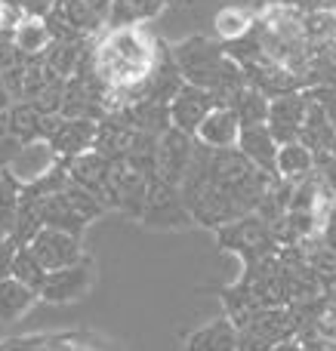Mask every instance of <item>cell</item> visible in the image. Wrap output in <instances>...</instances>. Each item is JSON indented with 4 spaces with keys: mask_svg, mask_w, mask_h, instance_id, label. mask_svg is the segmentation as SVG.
Instances as JSON below:
<instances>
[{
    "mask_svg": "<svg viewBox=\"0 0 336 351\" xmlns=\"http://www.w3.org/2000/svg\"><path fill=\"white\" fill-rule=\"evenodd\" d=\"M148 188H152V179L136 173L127 160H115V164H111L108 188H105V194H102V204H105V210H121L133 219H142Z\"/></svg>",
    "mask_w": 336,
    "mask_h": 351,
    "instance_id": "8992f818",
    "label": "cell"
},
{
    "mask_svg": "<svg viewBox=\"0 0 336 351\" xmlns=\"http://www.w3.org/2000/svg\"><path fill=\"white\" fill-rule=\"evenodd\" d=\"M0 28H10V25H6V6L0 3Z\"/></svg>",
    "mask_w": 336,
    "mask_h": 351,
    "instance_id": "bcb514c9",
    "label": "cell"
},
{
    "mask_svg": "<svg viewBox=\"0 0 336 351\" xmlns=\"http://www.w3.org/2000/svg\"><path fill=\"white\" fill-rule=\"evenodd\" d=\"M139 222H145L148 228H185V225H195V219H191L189 206L182 204V194L176 185L154 179Z\"/></svg>",
    "mask_w": 336,
    "mask_h": 351,
    "instance_id": "52a82bcc",
    "label": "cell"
},
{
    "mask_svg": "<svg viewBox=\"0 0 336 351\" xmlns=\"http://www.w3.org/2000/svg\"><path fill=\"white\" fill-rule=\"evenodd\" d=\"M197 152V139L182 130H167L158 139V179L167 185H182V179L191 170V160Z\"/></svg>",
    "mask_w": 336,
    "mask_h": 351,
    "instance_id": "ba28073f",
    "label": "cell"
},
{
    "mask_svg": "<svg viewBox=\"0 0 336 351\" xmlns=\"http://www.w3.org/2000/svg\"><path fill=\"white\" fill-rule=\"evenodd\" d=\"M133 136H136V130L130 127L123 117L105 114L102 121H99L96 145H93V152H99L102 158H108V160H123V158H127V152H130Z\"/></svg>",
    "mask_w": 336,
    "mask_h": 351,
    "instance_id": "d6986e66",
    "label": "cell"
},
{
    "mask_svg": "<svg viewBox=\"0 0 336 351\" xmlns=\"http://www.w3.org/2000/svg\"><path fill=\"white\" fill-rule=\"evenodd\" d=\"M327 59H331V68H333V77H336V43L327 47Z\"/></svg>",
    "mask_w": 336,
    "mask_h": 351,
    "instance_id": "f6af8a7d",
    "label": "cell"
},
{
    "mask_svg": "<svg viewBox=\"0 0 336 351\" xmlns=\"http://www.w3.org/2000/svg\"><path fill=\"white\" fill-rule=\"evenodd\" d=\"M300 142L306 148H312L315 154L333 152V145H336V127L327 121V114L312 102V99H309V111H306V123H302Z\"/></svg>",
    "mask_w": 336,
    "mask_h": 351,
    "instance_id": "cb8c5ba5",
    "label": "cell"
},
{
    "mask_svg": "<svg viewBox=\"0 0 336 351\" xmlns=\"http://www.w3.org/2000/svg\"><path fill=\"white\" fill-rule=\"evenodd\" d=\"M321 234H324V241L336 250V206H333V213H331V219H327V225H324V231H321Z\"/></svg>",
    "mask_w": 336,
    "mask_h": 351,
    "instance_id": "60d3db41",
    "label": "cell"
},
{
    "mask_svg": "<svg viewBox=\"0 0 336 351\" xmlns=\"http://www.w3.org/2000/svg\"><path fill=\"white\" fill-rule=\"evenodd\" d=\"M173 59H176L185 84H195L210 93L213 84L219 80L228 56H226V47L207 40V37H189L179 47H173Z\"/></svg>",
    "mask_w": 336,
    "mask_h": 351,
    "instance_id": "5b68a950",
    "label": "cell"
},
{
    "mask_svg": "<svg viewBox=\"0 0 336 351\" xmlns=\"http://www.w3.org/2000/svg\"><path fill=\"white\" fill-rule=\"evenodd\" d=\"M238 327L228 317H219V321L207 324L189 336V351H238Z\"/></svg>",
    "mask_w": 336,
    "mask_h": 351,
    "instance_id": "603a6c76",
    "label": "cell"
},
{
    "mask_svg": "<svg viewBox=\"0 0 336 351\" xmlns=\"http://www.w3.org/2000/svg\"><path fill=\"white\" fill-rule=\"evenodd\" d=\"M37 299H40V293L31 290L28 284L16 280L12 274L3 278L0 280V324H12V321H19V317H25L34 308Z\"/></svg>",
    "mask_w": 336,
    "mask_h": 351,
    "instance_id": "7402d4cb",
    "label": "cell"
},
{
    "mask_svg": "<svg viewBox=\"0 0 336 351\" xmlns=\"http://www.w3.org/2000/svg\"><path fill=\"white\" fill-rule=\"evenodd\" d=\"M164 43L154 40L142 25L111 28L96 40V74L108 90L123 99V108L148 99V77L158 68Z\"/></svg>",
    "mask_w": 336,
    "mask_h": 351,
    "instance_id": "7a4b0ae2",
    "label": "cell"
},
{
    "mask_svg": "<svg viewBox=\"0 0 336 351\" xmlns=\"http://www.w3.org/2000/svg\"><path fill=\"white\" fill-rule=\"evenodd\" d=\"M84 3L90 6L93 12H99V16H102L105 22L111 19V6H115V0H84Z\"/></svg>",
    "mask_w": 336,
    "mask_h": 351,
    "instance_id": "f35d334b",
    "label": "cell"
},
{
    "mask_svg": "<svg viewBox=\"0 0 336 351\" xmlns=\"http://www.w3.org/2000/svg\"><path fill=\"white\" fill-rule=\"evenodd\" d=\"M253 22H256V16L247 6H226V10L216 12L213 28L222 43H232V40H241L244 34H250Z\"/></svg>",
    "mask_w": 336,
    "mask_h": 351,
    "instance_id": "f546056e",
    "label": "cell"
},
{
    "mask_svg": "<svg viewBox=\"0 0 336 351\" xmlns=\"http://www.w3.org/2000/svg\"><path fill=\"white\" fill-rule=\"evenodd\" d=\"M302 28H306V40L312 49L331 47V43H336V10L321 6V10L302 12Z\"/></svg>",
    "mask_w": 336,
    "mask_h": 351,
    "instance_id": "f1b7e54d",
    "label": "cell"
},
{
    "mask_svg": "<svg viewBox=\"0 0 336 351\" xmlns=\"http://www.w3.org/2000/svg\"><path fill=\"white\" fill-rule=\"evenodd\" d=\"M269 108H272V99L263 96L259 90H253L250 84L238 93V99L232 102V111L238 114L241 127H256V123L269 121Z\"/></svg>",
    "mask_w": 336,
    "mask_h": 351,
    "instance_id": "4dcf8cb0",
    "label": "cell"
},
{
    "mask_svg": "<svg viewBox=\"0 0 336 351\" xmlns=\"http://www.w3.org/2000/svg\"><path fill=\"white\" fill-rule=\"evenodd\" d=\"M278 173H265L244 158L238 148H207L197 142L191 170L179 185L182 204L195 225L216 228L256 213L269 182Z\"/></svg>",
    "mask_w": 336,
    "mask_h": 351,
    "instance_id": "6da1fadb",
    "label": "cell"
},
{
    "mask_svg": "<svg viewBox=\"0 0 336 351\" xmlns=\"http://www.w3.org/2000/svg\"><path fill=\"white\" fill-rule=\"evenodd\" d=\"M216 237H219V247L222 250L235 253L241 262H244V268L247 265H256V262H263V259H269V256L281 253L272 225L265 222V219H259L256 213H250V216H244V219H235V222H228V225H222V228L216 231Z\"/></svg>",
    "mask_w": 336,
    "mask_h": 351,
    "instance_id": "277c9868",
    "label": "cell"
},
{
    "mask_svg": "<svg viewBox=\"0 0 336 351\" xmlns=\"http://www.w3.org/2000/svg\"><path fill=\"white\" fill-rule=\"evenodd\" d=\"M300 339H287V342H278L275 348H269V351H300Z\"/></svg>",
    "mask_w": 336,
    "mask_h": 351,
    "instance_id": "ee69618b",
    "label": "cell"
},
{
    "mask_svg": "<svg viewBox=\"0 0 336 351\" xmlns=\"http://www.w3.org/2000/svg\"><path fill=\"white\" fill-rule=\"evenodd\" d=\"M111 164H115V160L102 158L99 152H86V154H80V158H74V160H65L68 179H71L74 185H80V188H86V191H93L99 200H102L105 188H108Z\"/></svg>",
    "mask_w": 336,
    "mask_h": 351,
    "instance_id": "2e32d148",
    "label": "cell"
},
{
    "mask_svg": "<svg viewBox=\"0 0 336 351\" xmlns=\"http://www.w3.org/2000/svg\"><path fill=\"white\" fill-rule=\"evenodd\" d=\"M40 204V222L43 228H59L68 234L80 237L84 228L90 222H96L105 213V204L96 197L93 191L68 182V188H62L59 194H49V197H34Z\"/></svg>",
    "mask_w": 336,
    "mask_h": 351,
    "instance_id": "3957f363",
    "label": "cell"
},
{
    "mask_svg": "<svg viewBox=\"0 0 336 351\" xmlns=\"http://www.w3.org/2000/svg\"><path fill=\"white\" fill-rule=\"evenodd\" d=\"M47 127H49V114H43V111L31 102H12L10 111H6V130H10L19 142L47 139Z\"/></svg>",
    "mask_w": 336,
    "mask_h": 351,
    "instance_id": "ffe728a7",
    "label": "cell"
},
{
    "mask_svg": "<svg viewBox=\"0 0 336 351\" xmlns=\"http://www.w3.org/2000/svg\"><path fill=\"white\" fill-rule=\"evenodd\" d=\"M315 164H318L315 152H312V148H306L302 142H290V145L278 148L275 170H278V176H284V179L293 182V185H296V182H302L306 176H312L315 173Z\"/></svg>",
    "mask_w": 336,
    "mask_h": 351,
    "instance_id": "d4e9b609",
    "label": "cell"
},
{
    "mask_svg": "<svg viewBox=\"0 0 336 351\" xmlns=\"http://www.w3.org/2000/svg\"><path fill=\"white\" fill-rule=\"evenodd\" d=\"M59 6V0H22V10L25 16H34V19H43Z\"/></svg>",
    "mask_w": 336,
    "mask_h": 351,
    "instance_id": "74e56055",
    "label": "cell"
},
{
    "mask_svg": "<svg viewBox=\"0 0 336 351\" xmlns=\"http://www.w3.org/2000/svg\"><path fill=\"white\" fill-rule=\"evenodd\" d=\"M287 6H293V10L300 12H312V10H321V6H327L324 0H284Z\"/></svg>",
    "mask_w": 336,
    "mask_h": 351,
    "instance_id": "ab89813d",
    "label": "cell"
},
{
    "mask_svg": "<svg viewBox=\"0 0 336 351\" xmlns=\"http://www.w3.org/2000/svg\"><path fill=\"white\" fill-rule=\"evenodd\" d=\"M59 164L62 160H59V154L53 152V145H49L47 139H37V142H25V145L19 148V154L12 158V164L6 167V173L25 188V185H34L43 176H49Z\"/></svg>",
    "mask_w": 336,
    "mask_h": 351,
    "instance_id": "4fadbf2b",
    "label": "cell"
},
{
    "mask_svg": "<svg viewBox=\"0 0 336 351\" xmlns=\"http://www.w3.org/2000/svg\"><path fill=\"white\" fill-rule=\"evenodd\" d=\"M278 142L272 136L269 123H256V127H241V139H238V152L244 154L250 164H256L265 173H278Z\"/></svg>",
    "mask_w": 336,
    "mask_h": 351,
    "instance_id": "e0dca14e",
    "label": "cell"
},
{
    "mask_svg": "<svg viewBox=\"0 0 336 351\" xmlns=\"http://www.w3.org/2000/svg\"><path fill=\"white\" fill-rule=\"evenodd\" d=\"M306 111H309V96L306 90L300 93H287V96L272 99L269 108V130L275 136L278 145H290V142H300L302 123H306Z\"/></svg>",
    "mask_w": 336,
    "mask_h": 351,
    "instance_id": "30bf717a",
    "label": "cell"
},
{
    "mask_svg": "<svg viewBox=\"0 0 336 351\" xmlns=\"http://www.w3.org/2000/svg\"><path fill=\"white\" fill-rule=\"evenodd\" d=\"M167 6V0H115L111 6L108 28H130V25H145Z\"/></svg>",
    "mask_w": 336,
    "mask_h": 351,
    "instance_id": "484cf974",
    "label": "cell"
},
{
    "mask_svg": "<svg viewBox=\"0 0 336 351\" xmlns=\"http://www.w3.org/2000/svg\"><path fill=\"white\" fill-rule=\"evenodd\" d=\"M117 117L130 123L133 130L139 133H152V136H164L167 130H173V121H170V105L164 102H152V99H142L136 105H127Z\"/></svg>",
    "mask_w": 336,
    "mask_h": 351,
    "instance_id": "44dd1931",
    "label": "cell"
},
{
    "mask_svg": "<svg viewBox=\"0 0 336 351\" xmlns=\"http://www.w3.org/2000/svg\"><path fill=\"white\" fill-rule=\"evenodd\" d=\"M28 247L34 250V256L40 259V265L47 268V271H59V268H68L84 259L80 237L68 234V231H59V228H40Z\"/></svg>",
    "mask_w": 336,
    "mask_h": 351,
    "instance_id": "8fae6325",
    "label": "cell"
},
{
    "mask_svg": "<svg viewBox=\"0 0 336 351\" xmlns=\"http://www.w3.org/2000/svg\"><path fill=\"white\" fill-rule=\"evenodd\" d=\"M93 40V37H90ZM90 40H80V43H49V49L43 53V62H47L49 71H56L59 77H74V71H77V62L80 56H84L86 43Z\"/></svg>",
    "mask_w": 336,
    "mask_h": 351,
    "instance_id": "1f68e13d",
    "label": "cell"
},
{
    "mask_svg": "<svg viewBox=\"0 0 336 351\" xmlns=\"http://www.w3.org/2000/svg\"><path fill=\"white\" fill-rule=\"evenodd\" d=\"M247 74V84L253 90H259L263 96L278 99V96H287V93H300L302 90V80L296 77L290 68L278 65V62H256V65L244 68Z\"/></svg>",
    "mask_w": 336,
    "mask_h": 351,
    "instance_id": "9a60e30c",
    "label": "cell"
},
{
    "mask_svg": "<svg viewBox=\"0 0 336 351\" xmlns=\"http://www.w3.org/2000/svg\"><path fill=\"white\" fill-rule=\"evenodd\" d=\"M213 108H216V102L207 90H201V86H195V84H185L182 90L176 93V99L170 102V121L176 130L195 136L197 127L204 123V117Z\"/></svg>",
    "mask_w": 336,
    "mask_h": 351,
    "instance_id": "5bb4252c",
    "label": "cell"
},
{
    "mask_svg": "<svg viewBox=\"0 0 336 351\" xmlns=\"http://www.w3.org/2000/svg\"><path fill=\"white\" fill-rule=\"evenodd\" d=\"M90 287H93V265H90V259H80L68 268L49 271L40 287V299L53 305H68V302L84 299V293Z\"/></svg>",
    "mask_w": 336,
    "mask_h": 351,
    "instance_id": "9c48e42d",
    "label": "cell"
},
{
    "mask_svg": "<svg viewBox=\"0 0 336 351\" xmlns=\"http://www.w3.org/2000/svg\"><path fill=\"white\" fill-rule=\"evenodd\" d=\"M16 253H19V243L12 241L10 231L0 228V280L10 278V271H12V259H16Z\"/></svg>",
    "mask_w": 336,
    "mask_h": 351,
    "instance_id": "8d00e7d4",
    "label": "cell"
},
{
    "mask_svg": "<svg viewBox=\"0 0 336 351\" xmlns=\"http://www.w3.org/2000/svg\"><path fill=\"white\" fill-rule=\"evenodd\" d=\"M195 139L207 148H238L241 139V121L232 108H213L204 123L197 127Z\"/></svg>",
    "mask_w": 336,
    "mask_h": 351,
    "instance_id": "ac0fdd59",
    "label": "cell"
},
{
    "mask_svg": "<svg viewBox=\"0 0 336 351\" xmlns=\"http://www.w3.org/2000/svg\"><path fill=\"white\" fill-rule=\"evenodd\" d=\"M306 96L318 105L321 111L327 114V121L336 127V84H318V86H309Z\"/></svg>",
    "mask_w": 336,
    "mask_h": 351,
    "instance_id": "d590c367",
    "label": "cell"
},
{
    "mask_svg": "<svg viewBox=\"0 0 336 351\" xmlns=\"http://www.w3.org/2000/svg\"><path fill=\"white\" fill-rule=\"evenodd\" d=\"M0 3H6V6H22V0H0Z\"/></svg>",
    "mask_w": 336,
    "mask_h": 351,
    "instance_id": "7dc6e473",
    "label": "cell"
},
{
    "mask_svg": "<svg viewBox=\"0 0 336 351\" xmlns=\"http://www.w3.org/2000/svg\"><path fill=\"white\" fill-rule=\"evenodd\" d=\"M59 10H62V16L68 19V25H71L74 31H80L84 37H99L102 28L108 25L99 12H93L84 0H59Z\"/></svg>",
    "mask_w": 336,
    "mask_h": 351,
    "instance_id": "d6a6232c",
    "label": "cell"
},
{
    "mask_svg": "<svg viewBox=\"0 0 336 351\" xmlns=\"http://www.w3.org/2000/svg\"><path fill=\"white\" fill-rule=\"evenodd\" d=\"M300 351H336V342H321V339H312V342H300Z\"/></svg>",
    "mask_w": 336,
    "mask_h": 351,
    "instance_id": "b9f144b4",
    "label": "cell"
},
{
    "mask_svg": "<svg viewBox=\"0 0 336 351\" xmlns=\"http://www.w3.org/2000/svg\"><path fill=\"white\" fill-rule=\"evenodd\" d=\"M53 43L47 31V22L43 19H34V16H25L22 22L12 28V47L22 49L25 56H43Z\"/></svg>",
    "mask_w": 336,
    "mask_h": 351,
    "instance_id": "4316f807",
    "label": "cell"
},
{
    "mask_svg": "<svg viewBox=\"0 0 336 351\" xmlns=\"http://www.w3.org/2000/svg\"><path fill=\"white\" fill-rule=\"evenodd\" d=\"M12 47V28H0V56Z\"/></svg>",
    "mask_w": 336,
    "mask_h": 351,
    "instance_id": "7bdbcfd3",
    "label": "cell"
},
{
    "mask_svg": "<svg viewBox=\"0 0 336 351\" xmlns=\"http://www.w3.org/2000/svg\"><path fill=\"white\" fill-rule=\"evenodd\" d=\"M10 274L16 280H22V284H28L31 290L40 293V287H43V280H47L49 271L40 265V259L34 256V250H31V247H19L16 259H12V271Z\"/></svg>",
    "mask_w": 336,
    "mask_h": 351,
    "instance_id": "836d02e7",
    "label": "cell"
},
{
    "mask_svg": "<svg viewBox=\"0 0 336 351\" xmlns=\"http://www.w3.org/2000/svg\"><path fill=\"white\" fill-rule=\"evenodd\" d=\"M290 197H293V182L284 179V176H275V179L269 182V188H265L263 200H259L256 216H259V219H265L269 225H275L281 216H287V210H290Z\"/></svg>",
    "mask_w": 336,
    "mask_h": 351,
    "instance_id": "83f0119b",
    "label": "cell"
},
{
    "mask_svg": "<svg viewBox=\"0 0 336 351\" xmlns=\"http://www.w3.org/2000/svg\"><path fill=\"white\" fill-rule=\"evenodd\" d=\"M96 130L99 121H86V117H59L56 130L49 133V145L59 154V160H74L80 154L93 152L96 145Z\"/></svg>",
    "mask_w": 336,
    "mask_h": 351,
    "instance_id": "7c38bea8",
    "label": "cell"
},
{
    "mask_svg": "<svg viewBox=\"0 0 336 351\" xmlns=\"http://www.w3.org/2000/svg\"><path fill=\"white\" fill-rule=\"evenodd\" d=\"M19 200H22V185L10 173H0V228L12 231L19 216Z\"/></svg>",
    "mask_w": 336,
    "mask_h": 351,
    "instance_id": "e575fe53",
    "label": "cell"
}]
</instances>
